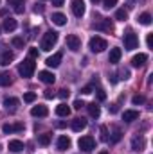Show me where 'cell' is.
I'll return each instance as SVG.
<instances>
[{"mask_svg": "<svg viewBox=\"0 0 153 154\" xmlns=\"http://www.w3.org/2000/svg\"><path fill=\"white\" fill-rule=\"evenodd\" d=\"M81 91H83L85 95H88V93H92V86H85V88H83Z\"/></svg>", "mask_w": 153, "mask_h": 154, "instance_id": "b9f144b4", "label": "cell"}, {"mask_svg": "<svg viewBox=\"0 0 153 154\" xmlns=\"http://www.w3.org/2000/svg\"><path fill=\"white\" fill-rule=\"evenodd\" d=\"M4 104H5L7 109H16V106H18V99H15V97H7V99L4 100Z\"/></svg>", "mask_w": 153, "mask_h": 154, "instance_id": "d4e9b609", "label": "cell"}, {"mask_svg": "<svg viewBox=\"0 0 153 154\" xmlns=\"http://www.w3.org/2000/svg\"><path fill=\"white\" fill-rule=\"evenodd\" d=\"M121 56H122V50L115 47V48H112V50H110V57H108V61H110V63H114V65H115V63H119Z\"/></svg>", "mask_w": 153, "mask_h": 154, "instance_id": "d6986e66", "label": "cell"}, {"mask_svg": "<svg viewBox=\"0 0 153 154\" xmlns=\"http://www.w3.org/2000/svg\"><path fill=\"white\" fill-rule=\"evenodd\" d=\"M31 115L33 116H47L49 115V109H47V106H34L33 109H31Z\"/></svg>", "mask_w": 153, "mask_h": 154, "instance_id": "9a60e30c", "label": "cell"}, {"mask_svg": "<svg viewBox=\"0 0 153 154\" xmlns=\"http://www.w3.org/2000/svg\"><path fill=\"white\" fill-rule=\"evenodd\" d=\"M105 48H108V41L105 38L94 36V38L90 39V50H92V52H103Z\"/></svg>", "mask_w": 153, "mask_h": 154, "instance_id": "277c9868", "label": "cell"}, {"mask_svg": "<svg viewBox=\"0 0 153 154\" xmlns=\"http://www.w3.org/2000/svg\"><path fill=\"white\" fill-rule=\"evenodd\" d=\"M92 2H99V0H92Z\"/></svg>", "mask_w": 153, "mask_h": 154, "instance_id": "f907efd6", "label": "cell"}, {"mask_svg": "<svg viewBox=\"0 0 153 154\" xmlns=\"http://www.w3.org/2000/svg\"><path fill=\"white\" fill-rule=\"evenodd\" d=\"M106 99V93L103 90H97V100H105Z\"/></svg>", "mask_w": 153, "mask_h": 154, "instance_id": "8d00e7d4", "label": "cell"}, {"mask_svg": "<svg viewBox=\"0 0 153 154\" xmlns=\"http://www.w3.org/2000/svg\"><path fill=\"white\" fill-rule=\"evenodd\" d=\"M137 45H139L137 34H133L132 31L124 34V48H126V50H133V48H137Z\"/></svg>", "mask_w": 153, "mask_h": 154, "instance_id": "5b68a950", "label": "cell"}, {"mask_svg": "<svg viewBox=\"0 0 153 154\" xmlns=\"http://www.w3.org/2000/svg\"><path fill=\"white\" fill-rule=\"evenodd\" d=\"M24 9H25V7H24V4H20V5H16V7H15V11H16V13H24Z\"/></svg>", "mask_w": 153, "mask_h": 154, "instance_id": "f6af8a7d", "label": "cell"}, {"mask_svg": "<svg viewBox=\"0 0 153 154\" xmlns=\"http://www.w3.org/2000/svg\"><path fill=\"white\" fill-rule=\"evenodd\" d=\"M139 23H142V25H150V23H151V14H150V13H142V14L139 16Z\"/></svg>", "mask_w": 153, "mask_h": 154, "instance_id": "4316f807", "label": "cell"}, {"mask_svg": "<svg viewBox=\"0 0 153 154\" xmlns=\"http://www.w3.org/2000/svg\"><path fill=\"white\" fill-rule=\"evenodd\" d=\"M11 43H13V47H16V48H24V38H20V36H15V38L11 39Z\"/></svg>", "mask_w": 153, "mask_h": 154, "instance_id": "f546056e", "label": "cell"}, {"mask_svg": "<svg viewBox=\"0 0 153 154\" xmlns=\"http://www.w3.org/2000/svg\"><path fill=\"white\" fill-rule=\"evenodd\" d=\"M34 100H36V93L29 91V93H25V95H24V102H34Z\"/></svg>", "mask_w": 153, "mask_h": 154, "instance_id": "1f68e13d", "label": "cell"}, {"mask_svg": "<svg viewBox=\"0 0 153 154\" xmlns=\"http://www.w3.org/2000/svg\"><path fill=\"white\" fill-rule=\"evenodd\" d=\"M56 115L58 116H69L70 115V108L67 106V104H60V106H56Z\"/></svg>", "mask_w": 153, "mask_h": 154, "instance_id": "7402d4cb", "label": "cell"}, {"mask_svg": "<svg viewBox=\"0 0 153 154\" xmlns=\"http://www.w3.org/2000/svg\"><path fill=\"white\" fill-rule=\"evenodd\" d=\"M38 77H40V81L45 82V84H54V81H56V75L52 72H49V70H41L38 74Z\"/></svg>", "mask_w": 153, "mask_h": 154, "instance_id": "ba28073f", "label": "cell"}, {"mask_svg": "<svg viewBox=\"0 0 153 154\" xmlns=\"http://www.w3.org/2000/svg\"><path fill=\"white\" fill-rule=\"evenodd\" d=\"M29 57L31 59H36L38 57V48H29Z\"/></svg>", "mask_w": 153, "mask_h": 154, "instance_id": "e575fe53", "label": "cell"}, {"mask_svg": "<svg viewBox=\"0 0 153 154\" xmlns=\"http://www.w3.org/2000/svg\"><path fill=\"white\" fill-rule=\"evenodd\" d=\"M16 25H18V23H16L15 18H9V16H7V18L4 20V31H7V32H13V31L16 29Z\"/></svg>", "mask_w": 153, "mask_h": 154, "instance_id": "e0dca14e", "label": "cell"}, {"mask_svg": "<svg viewBox=\"0 0 153 154\" xmlns=\"http://www.w3.org/2000/svg\"><path fill=\"white\" fill-rule=\"evenodd\" d=\"M22 149H24V143L20 140H11L9 142V151L11 152H20Z\"/></svg>", "mask_w": 153, "mask_h": 154, "instance_id": "cb8c5ba5", "label": "cell"}, {"mask_svg": "<svg viewBox=\"0 0 153 154\" xmlns=\"http://www.w3.org/2000/svg\"><path fill=\"white\" fill-rule=\"evenodd\" d=\"M67 47L72 50V52H77L81 48V39L77 38L76 34H69L67 36Z\"/></svg>", "mask_w": 153, "mask_h": 154, "instance_id": "8992f818", "label": "cell"}, {"mask_svg": "<svg viewBox=\"0 0 153 154\" xmlns=\"http://www.w3.org/2000/svg\"><path fill=\"white\" fill-rule=\"evenodd\" d=\"M69 95H70V91H69V90H60V97H61V99H67Z\"/></svg>", "mask_w": 153, "mask_h": 154, "instance_id": "74e56055", "label": "cell"}, {"mask_svg": "<svg viewBox=\"0 0 153 154\" xmlns=\"http://www.w3.org/2000/svg\"><path fill=\"white\" fill-rule=\"evenodd\" d=\"M11 82H13V79H11V75L7 72H2L0 74V86H9Z\"/></svg>", "mask_w": 153, "mask_h": 154, "instance_id": "484cf974", "label": "cell"}, {"mask_svg": "<svg viewBox=\"0 0 153 154\" xmlns=\"http://www.w3.org/2000/svg\"><path fill=\"white\" fill-rule=\"evenodd\" d=\"M99 154H108V152H106V151H101V152H99Z\"/></svg>", "mask_w": 153, "mask_h": 154, "instance_id": "681fc988", "label": "cell"}, {"mask_svg": "<svg viewBox=\"0 0 153 154\" xmlns=\"http://www.w3.org/2000/svg\"><path fill=\"white\" fill-rule=\"evenodd\" d=\"M2 131L5 133V134H11V133H16V131H24V124H5L4 127H2Z\"/></svg>", "mask_w": 153, "mask_h": 154, "instance_id": "7c38bea8", "label": "cell"}, {"mask_svg": "<svg viewBox=\"0 0 153 154\" xmlns=\"http://www.w3.org/2000/svg\"><path fill=\"white\" fill-rule=\"evenodd\" d=\"M144 147H146V140L142 138V136H135L133 140H132V149L133 151H144Z\"/></svg>", "mask_w": 153, "mask_h": 154, "instance_id": "8fae6325", "label": "cell"}, {"mask_svg": "<svg viewBox=\"0 0 153 154\" xmlns=\"http://www.w3.org/2000/svg\"><path fill=\"white\" fill-rule=\"evenodd\" d=\"M61 57H63V54H61V52H56L54 56L47 57L45 65H47V66H50V68H56V66H60V63H61Z\"/></svg>", "mask_w": 153, "mask_h": 154, "instance_id": "30bf717a", "label": "cell"}, {"mask_svg": "<svg viewBox=\"0 0 153 154\" xmlns=\"http://www.w3.org/2000/svg\"><path fill=\"white\" fill-rule=\"evenodd\" d=\"M13 7H16V5H20V4H24V0H7Z\"/></svg>", "mask_w": 153, "mask_h": 154, "instance_id": "ab89813d", "label": "cell"}, {"mask_svg": "<svg viewBox=\"0 0 153 154\" xmlns=\"http://www.w3.org/2000/svg\"><path fill=\"white\" fill-rule=\"evenodd\" d=\"M101 140H103V142L108 140V134H106V127H105V125L101 127Z\"/></svg>", "mask_w": 153, "mask_h": 154, "instance_id": "d590c367", "label": "cell"}, {"mask_svg": "<svg viewBox=\"0 0 153 154\" xmlns=\"http://www.w3.org/2000/svg\"><path fill=\"white\" fill-rule=\"evenodd\" d=\"M70 147V138L69 136H60L58 138V149L60 151H67Z\"/></svg>", "mask_w": 153, "mask_h": 154, "instance_id": "ffe728a7", "label": "cell"}, {"mask_svg": "<svg viewBox=\"0 0 153 154\" xmlns=\"http://www.w3.org/2000/svg\"><path fill=\"white\" fill-rule=\"evenodd\" d=\"M110 111H112V113H117V106H115V104L110 108Z\"/></svg>", "mask_w": 153, "mask_h": 154, "instance_id": "c3c4849f", "label": "cell"}, {"mask_svg": "<svg viewBox=\"0 0 153 154\" xmlns=\"http://www.w3.org/2000/svg\"><path fill=\"white\" fill-rule=\"evenodd\" d=\"M103 5L106 7V9H112L117 5V0H103Z\"/></svg>", "mask_w": 153, "mask_h": 154, "instance_id": "d6a6232c", "label": "cell"}, {"mask_svg": "<svg viewBox=\"0 0 153 154\" xmlns=\"http://www.w3.org/2000/svg\"><path fill=\"white\" fill-rule=\"evenodd\" d=\"M72 13L77 18H81L85 14V2L83 0H72Z\"/></svg>", "mask_w": 153, "mask_h": 154, "instance_id": "52a82bcc", "label": "cell"}, {"mask_svg": "<svg viewBox=\"0 0 153 154\" xmlns=\"http://www.w3.org/2000/svg\"><path fill=\"white\" fill-rule=\"evenodd\" d=\"M13 59H15V54H13V52H9V50H4V52L0 54V65H2V66L9 65Z\"/></svg>", "mask_w": 153, "mask_h": 154, "instance_id": "5bb4252c", "label": "cell"}, {"mask_svg": "<svg viewBox=\"0 0 153 154\" xmlns=\"http://www.w3.org/2000/svg\"><path fill=\"white\" fill-rule=\"evenodd\" d=\"M38 143H40V145H43V147H45V145H49V143H50V134H47V133H45V134H40Z\"/></svg>", "mask_w": 153, "mask_h": 154, "instance_id": "83f0119b", "label": "cell"}, {"mask_svg": "<svg viewBox=\"0 0 153 154\" xmlns=\"http://www.w3.org/2000/svg\"><path fill=\"white\" fill-rule=\"evenodd\" d=\"M132 102H133L135 106H137V104H142V102H144V97H142V95H135V97L132 99Z\"/></svg>", "mask_w": 153, "mask_h": 154, "instance_id": "836d02e7", "label": "cell"}, {"mask_svg": "<svg viewBox=\"0 0 153 154\" xmlns=\"http://www.w3.org/2000/svg\"><path fill=\"white\" fill-rule=\"evenodd\" d=\"M56 43H58V32H54V31H49V32H45V34H43L40 47H41V50L49 52V50H52V47H54Z\"/></svg>", "mask_w": 153, "mask_h": 154, "instance_id": "6da1fadb", "label": "cell"}, {"mask_svg": "<svg viewBox=\"0 0 153 154\" xmlns=\"http://www.w3.org/2000/svg\"><path fill=\"white\" fill-rule=\"evenodd\" d=\"M50 2H52V5L60 7V5H63V2H65V0H50Z\"/></svg>", "mask_w": 153, "mask_h": 154, "instance_id": "ee69618b", "label": "cell"}, {"mask_svg": "<svg viewBox=\"0 0 153 154\" xmlns=\"http://www.w3.org/2000/svg\"><path fill=\"white\" fill-rule=\"evenodd\" d=\"M146 43H148V47L151 48V45H153V34H148V38H146Z\"/></svg>", "mask_w": 153, "mask_h": 154, "instance_id": "60d3db41", "label": "cell"}, {"mask_svg": "<svg viewBox=\"0 0 153 154\" xmlns=\"http://www.w3.org/2000/svg\"><path fill=\"white\" fill-rule=\"evenodd\" d=\"M97 31H105V32H112L114 31V23L110 22V18H103L97 25H96Z\"/></svg>", "mask_w": 153, "mask_h": 154, "instance_id": "9c48e42d", "label": "cell"}, {"mask_svg": "<svg viewBox=\"0 0 153 154\" xmlns=\"http://www.w3.org/2000/svg\"><path fill=\"white\" fill-rule=\"evenodd\" d=\"M52 97H54L52 90H45V99H52Z\"/></svg>", "mask_w": 153, "mask_h": 154, "instance_id": "7bdbcfd3", "label": "cell"}, {"mask_svg": "<svg viewBox=\"0 0 153 154\" xmlns=\"http://www.w3.org/2000/svg\"><path fill=\"white\" fill-rule=\"evenodd\" d=\"M83 106H85V102H83V100H76V102H74V109H81Z\"/></svg>", "mask_w": 153, "mask_h": 154, "instance_id": "f35d334b", "label": "cell"}, {"mask_svg": "<svg viewBox=\"0 0 153 154\" xmlns=\"http://www.w3.org/2000/svg\"><path fill=\"white\" fill-rule=\"evenodd\" d=\"M115 18H117V20H121V22H124V20H128V13H126L124 9H117Z\"/></svg>", "mask_w": 153, "mask_h": 154, "instance_id": "f1b7e54d", "label": "cell"}, {"mask_svg": "<svg viewBox=\"0 0 153 154\" xmlns=\"http://www.w3.org/2000/svg\"><path fill=\"white\" fill-rule=\"evenodd\" d=\"M130 77V72L128 70H122V79H128Z\"/></svg>", "mask_w": 153, "mask_h": 154, "instance_id": "7dc6e473", "label": "cell"}, {"mask_svg": "<svg viewBox=\"0 0 153 154\" xmlns=\"http://www.w3.org/2000/svg\"><path fill=\"white\" fill-rule=\"evenodd\" d=\"M146 61H148V56H146V54H137V56H133V59H132V65L139 68V66H142Z\"/></svg>", "mask_w": 153, "mask_h": 154, "instance_id": "ac0fdd59", "label": "cell"}, {"mask_svg": "<svg viewBox=\"0 0 153 154\" xmlns=\"http://www.w3.org/2000/svg\"><path fill=\"white\" fill-rule=\"evenodd\" d=\"M56 127H58V129H63V127H67V122H58Z\"/></svg>", "mask_w": 153, "mask_h": 154, "instance_id": "bcb514c9", "label": "cell"}, {"mask_svg": "<svg viewBox=\"0 0 153 154\" xmlns=\"http://www.w3.org/2000/svg\"><path fill=\"white\" fill-rule=\"evenodd\" d=\"M34 70H36V63H34V59H24L22 63H20V66H18V72H20V75L22 77H33L34 74Z\"/></svg>", "mask_w": 153, "mask_h": 154, "instance_id": "7a4b0ae2", "label": "cell"}, {"mask_svg": "<svg viewBox=\"0 0 153 154\" xmlns=\"http://www.w3.org/2000/svg\"><path fill=\"white\" fill-rule=\"evenodd\" d=\"M70 127H72V131L79 133V131H83V129L86 127V120H85V118H74L72 124H70Z\"/></svg>", "mask_w": 153, "mask_h": 154, "instance_id": "4fadbf2b", "label": "cell"}, {"mask_svg": "<svg viewBox=\"0 0 153 154\" xmlns=\"http://www.w3.org/2000/svg\"><path fill=\"white\" fill-rule=\"evenodd\" d=\"M77 145H79L81 151H85V152H92L94 147H96V140H94V136H81L79 142H77Z\"/></svg>", "mask_w": 153, "mask_h": 154, "instance_id": "3957f363", "label": "cell"}, {"mask_svg": "<svg viewBox=\"0 0 153 154\" xmlns=\"http://www.w3.org/2000/svg\"><path fill=\"white\" fill-rule=\"evenodd\" d=\"M86 108H88V115L92 116V118H97V116L101 115V109H99V106H97L96 102H92V104H88Z\"/></svg>", "mask_w": 153, "mask_h": 154, "instance_id": "603a6c76", "label": "cell"}, {"mask_svg": "<svg viewBox=\"0 0 153 154\" xmlns=\"http://www.w3.org/2000/svg\"><path fill=\"white\" fill-rule=\"evenodd\" d=\"M52 23H56V25H65L67 23V16L65 14H61V13H54L52 14Z\"/></svg>", "mask_w": 153, "mask_h": 154, "instance_id": "44dd1931", "label": "cell"}, {"mask_svg": "<svg viewBox=\"0 0 153 154\" xmlns=\"http://www.w3.org/2000/svg\"><path fill=\"white\" fill-rule=\"evenodd\" d=\"M139 118V111H135V109H126L124 113H122V120L124 122H133V120H137Z\"/></svg>", "mask_w": 153, "mask_h": 154, "instance_id": "2e32d148", "label": "cell"}, {"mask_svg": "<svg viewBox=\"0 0 153 154\" xmlns=\"http://www.w3.org/2000/svg\"><path fill=\"white\" fill-rule=\"evenodd\" d=\"M121 136H122V133H121L117 127H114V133H112V142H114V143H117V142L121 140Z\"/></svg>", "mask_w": 153, "mask_h": 154, "instance_id": "4dcf8cb0", "label": "cell"}]
</instances>
